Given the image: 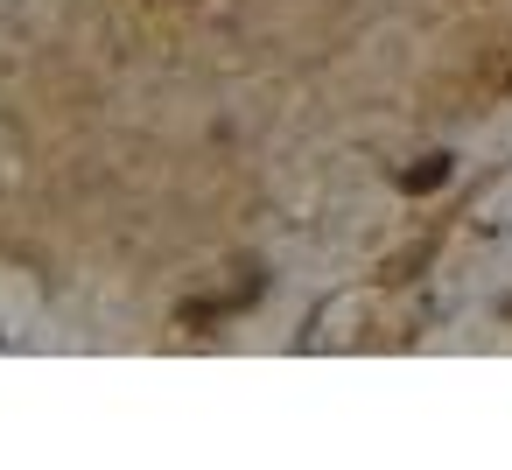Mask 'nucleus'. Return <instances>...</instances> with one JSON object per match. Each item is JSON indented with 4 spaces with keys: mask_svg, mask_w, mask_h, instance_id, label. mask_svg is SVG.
Listing matches in <instances>:
<instances>
[]
</instances>
